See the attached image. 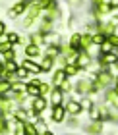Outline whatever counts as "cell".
Segmentation results:
<instances>
[{
    "label": "cell",
    "instance_id": "obj_12",
    "mask_svg": "<svg viewBox=\"0 0 118 135\" xmlns=\"http://www.w3.org/2000/svg\"><path fill=\"white\" fill-rule=\"evenodd\" d=\"M44 135H52V133H44Z\"/></svg>",
    "mask_w": 118,
    "mask_h": 135
},
{
    "label": "cell",
    "instance_id": "obj_9",
    "mask_svg": "<svg viewBox=\"0 0 118 135\" xmlns=\"http://www.w3.org/2000/svg\"><path fill=\"white\" fill-rule=\"evenodd\" d=\"M103 41H104L103 35H97V37H95V43H103Z\"/></svg>",
    "mask_w": 118,
    "mask_h": 135
},
{
    "label": "cell",
    "instance_id": "obj_2",
    "mask_svg": "<svg viewBox=\"0 0 118 135\" xmlns=\"http://www.w3.org/2000/svg\"><path fill=\"white\" fill-rule=\"evenodd\" d=\"M68 110H70V112H80V104H76V102H70V104H68Z\"/></svg>",
    "mask_w": 118,
    "mask_h": 135
},
{
    "label": "cell",
    "instance_id": "obj_7",
    "mask_svg": "<svg viewBox=\"0 0 118 135\" xmlns=\"http://www.w3.org/2000/svg\"><path fill=\"white\" fill-rule=\"evenodd\" d=\"M43 106H44V104H43V100L39 99L37 102H35V108H37V110H41V108H43Z\"/></svg>",
    "mask_w": 118,
    "mask_h": 135
},
{
    "label": "cell",
    "instance_id": "obj_1",
    "mask_svg": "<svg viewBox=\"0 0 118 135\" xmlns=\"http://www.w3.org/2000/svg\"><path fill=\"white\" fill-rule=\"evenodd\" d=\"M52 118H54L56 122H60L62 118H64V110H62L60 106H56V108H54V114H52Z\"/></svg>",
    "mask_w": 118,
    "mask_h": 135
},
{
    "label": "cell",
    "instance_id": "obj_6",
    "mask_svg": "<svg viewBox=\"0 0 118 135\" xmlns=\"http://www.w3.org/2000/svg\"><path fill=\"white\" fill-rule=\"evenodd\" d=\"M27 54H31V56L37 54V48H35V46H29V48H27Z\"/></svg>",
    "mask_w": 118,
    "mask_h": 135
},
{
    "label": "cell",
    "instance_id": "obj_11",
    "mask_svg": "<svg viewBox=\"0 0 118 135\" xmlns=\"http://www.w3.org/2000/svg\"><path fill=\"white\" fill-rule=\"evenodd\" d=\"M2 31H4V25H2V23H0V33H2Z\"/></svg>",
    "mask_w": 118,
    "mask_h": 135
},
{
    "label": "cell",
    "instance_id": "obj_13",
    "mask_svg": "<svg viewBox=\"0 0 118 135\" xmlns=\"http://www.w3.org/2000/svg\"><path fill=\"white\" fill-rule=\"evenodd\" d=\"M116 83H118V81H116Z\"/></svg>",
    "mask_w": 118,
    "mask_h": 135
},
{
    "label": "cell",
    "instance_id": "obj_4",
    "mask_svg": "<svg viewBox=\"0 0 118 135\" xmlns=\"http://www.w3.org/2000/svg\"><path fill=\"white\" fill-rule=\"evenodd\" d=\"M104 60H106V62H112V64H114V62H116V56H114V54H106V56H104Z\"/></svg>",
    "mask_w": 118,
    "mask_h": 135
},
{
    "label": "cell",
    "instance_id": "obj_10",
    "mask_svg": "<svg viewBox=\"0 0 118 135\" xmlns=\"http://www.w3.org/2000/svg\"><path fill=\"white\" fill-rule=\"evenodd\" d=\"M25 131H27V133H29V135H35V133H37V131H35V128H27V129H25Z\"/></svg>",
    "mask_w": 118,
    "mask_h": 135
},
{
    "label": "cell",
    "instance_id": "obj_8",
    "mask_svg": "<svg viewBox=\"0 0 118 135\" xmlns=\"http://www.w3.org/2000/svg\"><path fill=\"white\" fill-rule=\"evenodd\" d=\"M52 100H54V102L58 104V102H60V93H54V97H52Z\"/></svg>",
    "mask_w": 118,
    "mask_h": 135
},
{
    "label": "cell",
    "instance_id": "obj_5",
    "mask_svg": "<svg viewBox=\"0 0 118 135\" xmlns=\"http://www.w3.org/2000/svg\"><path fill=\"white\" fill-rule=\"evenodd\" d=\"M64 77H66V73H62V71H60V73H56V83H60Z\"/></svg>",
    "mask_w": 118,
    "mask_h": 135
},
{
    "label": "cell",
    "instance_id": "obj_3",
    "mask_svg": "<svg viewBox=\"0 0 118 135\" xmlns=\"http://www.w3.org/2000/svg\"><path fill=\"white\" fill-rule=\"evenodd\" d=\"M25 68H27V70H31V71H41V70H43V68H37V66H33L31 62H25Z\"/></svg>",
    "mask_w": 118,
    "mask_h": 135
}]
</instances>
